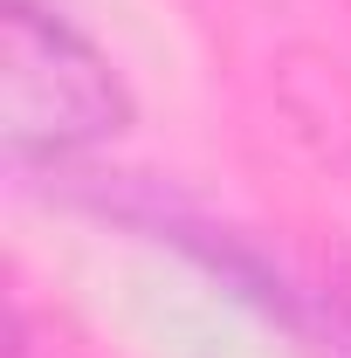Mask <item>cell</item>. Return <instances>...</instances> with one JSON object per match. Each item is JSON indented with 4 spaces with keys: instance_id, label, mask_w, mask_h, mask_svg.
Listing matches in <instances>:
<instances>
[{
    "instance_id": "obj_1",
    "label": "cell",
    "mask_w": 351,
    "mask_h": 358,
    "mask_svg": "<svg viewBox=\"0 0 351 358\" xmlns=\"http://www.w3.org/2000/svg\"><path fill=\"white\" fill-rule=\"evenodd\" d=\"M131 124V96L96 48L35 0L0 14V131L14 159H76Z\"/></svg>"
}]
</instances>
